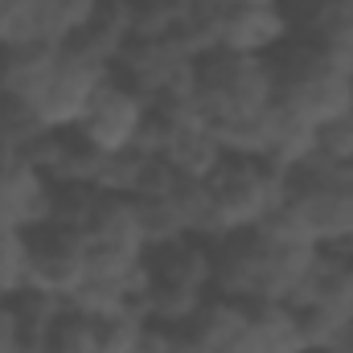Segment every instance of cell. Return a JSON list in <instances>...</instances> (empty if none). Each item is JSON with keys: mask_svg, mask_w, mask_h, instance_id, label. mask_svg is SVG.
Returning a JSON list of instances; mask_svg holds the SVG:
<instances>
[{"mask_svg": "<svg viewBox=\"0 0 353 353\" xmlns=\"http://www.w3.org/2000/svg\"><path fill=\"white\" fill-rule=\"evenodd\" d=\"M267 66L275 79V103L316 132L353 107V70L304 37L279 41L267 54Z\"/></svg>", "mask_w": 353, "mask_h": 353, "instance_id": "cell-1", "label": "cell"}, {"mask_svg": "<svg viewBox=\"0 0 353 353\" xmlns=\"http://www.w3.org/2000/svg\"><path fill=\"white\" fill-rule=\"evenodd\" d=\"M193 99L210 123L255 115L275 103V79L259 54H234V50H210L193 62Z\"/></svg>", "mask_w": 353, "mask_h": 353, "instance_id": "cell-2", "label": "cell"}, {"mask_svg": "<svg viewBox=\"0 0 353 353\" xmlns=\"http://www.w3.org/2000/svg\"><path fill=\"white\" fill-rule=\"evenodd\" d=\"M222 234L226 230H251L288 197V169L267 157H234L226 152L222 165L205 176Z\"/></svg>", "mask_w": 353, "mask_h": 353, "instance_id": "cell-3", "label": "cell"}, {"mask_svg": "<svg viewBox=\"0 0 353 353\" xmlns=\"http://www.w3.org/2000/svg\"><path fill=\"white\" fill-rule=\"evenodd\" d=\"M144 111H148L144 94H136L128 83H119L115 74H107L74 128L87 136L99 152H123V148H140Z\"/></svg>", "mask_w": 353, "mask_h": 353, "instance_id": "cell-4", "label": "cell"}, {"mask_svg": "<svg viewBox=\"0 0 353 353\" xmlns=\"http://www.w3.org/2000/svg\"><path fill=\"white\" fill-rule=\"evenodd\" d=\"M263 271H267V239L259 226L251 230H226L210 243V292L255 304L263 300Z\"/></svg>", "mask_w": 353, "mask_h": 353, "instance_id": "cell-5", "label": "cell"}, {"mask_svg": "<svg viewBox=\"0 0 353 353\" xmlns=\"http://www.w3.org/2000/svg\"><path fill=\"white\" fill-rule=\"evenodd\" d=\"M107 74L111 70L103 62L87 58L74 46H62L58 50V62H54V70L46 79V87L37 94V103H33L37 115L46 119V128H74L83 119L87 103L94 99V90L103 87Z\"/></svg>", "mask_w": 353, "mask_h": 353, "instance_id": "cell-6", "label": "cell"}, {"mask_svg": "<svg viewBox=\"0 0 353 353\" xmlns=\"http://www.w3.org/2000/svg\"><path fill=\"white\" fill-rule=\"evenodd\" d=\"M25 251H29V288H46L54 296H70L87 279V243L83 234L37 222L25 230Z\"/></svg>", "mask_w": 353, "mask_h": 353, "instance_id": "cell-7", "label": "cell"}, {"mask_svg": "<svg viewBox=\"0 0 353 353\" xmlns=\"http://www.w3.org/2000/svg\"><path fill=\"white\" fill-rule=\"evenodd\" d=\"M111 74L119 83H128L136 94L157 99V94H173V90L193 87V58L181 54L173 41H140V37H132L128 50L119 54V62L111 66Z\"/></svg>", "mask_w": 353, "mask_h": 353, "instance_id": "cell-8", "label": "cell"}, {"mask_svg": "<svg viewBox=\"0 0 353 353\" xmlns=\"http://www.w3.org/2000/svg\"><path fill=\"white\" fill-rule=\"evenodd\" d=\"M288 37L292 29L279 0H218V50L267 58Z\"/></svg>", "mask_w": 353, "mask_h": 353, "instance_id": "cell-9", "label": "cell"}, {"mask_svg": "<svg viewBox=\"0 0 353 353\" xmlns=\"http://www.w3.org/2000/svg\"><path fill=\"white\" fill-rule=\"evenodd\" d=\"M193 353H259L251 337V312L239 300L205 296V304L193 312V321L181 329Z\"/></svg>", "mask_w": 353, "mask_h": 353, "instance_id": "cell-10", "label": "cell"}, {"mask_svg": "<svg viewBox=\"0 0 353 353\" xmlns=\"http://www.w3.org/2000/svg\"><path fill=\"white\" fill-rule=\"evenodd\" d=\"M50 176L29 161H0V226L29 230L50 218Z\"/></svg>", "mask_w": 353, "mask_h": 353, "instance_id": "cell-11", "label": "cell"}, {"mask_svg": "<svg viewBox=\"0 0 353 353\" xmlns=\"http://www.w3.org/2000/svg\"><path fill=\"white\" fill-rule=\"evenodd\" d=\"M292 308H308V304H321V308H333V312H345L353 316V259L333 251V247H321L312 267L304 271V279L296 283Z\"/></svg>", "mask_w": 353, "mask_h": 353, "instance_id": "cell-12", "label": "cell"}, {"mask_svg": "<svg viewBox=\"0 0 353 353\" xmlns=\"http://www.w3.org/2000/svg\"><path fill=\"white\" fill-rule=\"evenodd\" d=\"M103 157L79 128H50L46 140L33 152V169L50 176V181H87L94 185V176L103 169Z\"/></svg>", "mask_w": 353, "mask_h": 353, "instance_id": "cell-13", "label": "cell"}, {"mask_svg": "<svg viewBox=\"0 0 353 353\" xmlns=\"http://www.w3.org/2000/svg\"><path fill=\"white\" fill-rule=\"evenodd\" d=\"M132 41V0H99L90 21L66 41L74 50H83L87 58L103 62L107 70L119 62V54Z\"/></svg>", "mask_w": 353, "mask_h": 353, "instance_id": "cell-14", "label": "cell"}, {"mask_svg": "<svg viewBox=\"0 0 353 353\" xmlns=\"http://www.w3.org/2000/svg\"><path fill=\"white\" fill-rule=\"evenodd\" d=\"M144 267H148L152 279L210 292V243H205V239L181 234L173 243L148 247V251H144Z\"/></svg>", "mask_w": 353, "mask_h": 353, "instance_id": "cell-15", "label": "cell"}, {"mask_svg": "<svg viewBox=\"0 0 353 353\" xmlns=\"http://www.w3.org/2000/svg\"><path fill=\"white\" fill-rule=\"evenodd\" d=\"M210 123L193 99V90H173V94H157L148 99V111H144V136H140V148L144 152H165L176 136L193 132Z\"/></svg>", "mask_w": 353, "mask_h": 353, "instance_id": "cell-16", "label": "cell"}, {"mask_svg": "<svg viewBox=\"0 0 353 353\" xmlns=\"http://www.w3.org/2000/svg\"><path fill=\"white\" fill-rule=\"evenodd\" d=\"M62 46H0V94L37 103Z\"/></svg>", "mask_w": 353, "mask_h": 353, "instance_id": "cell-17", "label": "cell"}, {"mask_svg": "<svg viewBox=\"0 0 353 353\" xmlns=\"http://www.w3.org/2000/svg\"><path fill=\"white\" fill-rule=\"evenodd\" d=\"M8 308H12L21 345L29 353L41 350V345L50 341V333L58 329V321L70 312L66 296H54V292H46V288H21V292L8 300Z\"/></svg>", "mask_w": 353, "mask_h": 353, "instance_id": "cell-18", "label": "cell"}, {"mask_svg": "<svg viewBox=\"0 0 353 353\" xmlns=\"http://www.w3.org/2000/svg\"><path fill=\"white\" fill-rule=\"evenodd\" d=\"M46 132L50 128L33 103L0 94V161H29L33 165V152L46 140Z\"/></svg>", "mask_w": 353, "mask_h": 353, "instance_id": "cell-19", "label": "cell"}, {"mask_svg": "<svg viewBox=\"0 0 353 353\" xmlns=\"http://www.w3.org/2000/svg\"><path fill=\"white\" fill-rule=\"evenodd\" d=\"M210 292H197V288H181V283H165V279H152L148 275V288L132 300L140 308L144 321L152 325H165V329H185L193 321V312L205 304Z\"/></svg>", "mask_w": 353, "mask_h": 353, "instance_id": "cell-20", "label": "cell"}, {"mask_svg": "<svg viewBox=\"0 0 353 353\" xmlns=\"http://www.w3.org/2000/svg\"><path fill=\"white\" fill-rule=\"evenodd\" d=\"M247 312H251V337L259 353H304L300 321L288 300H255L247 304Z\"/></svg>", "mask_w": 353, "mask_h": 353, "instance_id": "cell-21", "label": "cell"}, {"mask_svg": "<svg viewBox=\"0 0 353 353\" xmlns=\"http://www.w3.org/2000/svg\"><path fill=\"white\" fill-rule=\"evenodd\" d=\"M161 157H165V161H169L181 176H210L218 165H222L226 148H222L218 132H214L210 123H201V128H193V132L176 136V140L165 148V152H161Z\"/></svg>", "mask_w": 353, "mask_h": 353, "instance_id": "cell-22", "label": "cell"}, {"mask_svg": "<svg viewBox=\"0 0 353 353\" xmlns=\"http://www.w3.org/2000/svg\"><path fill=\"white\" fill-rule=\"evenodd\" d=\"M99 201H103V189L99 185H87V181H54L50 185V218L46 222L66 226L74 234H87Z\"/></svg>", "mask_w": 353, "mask_h": 353, "instance_id": "cell-23", "label": "cell"}, {"mask_svg": "<svg viewBox=\"0 0 353 353\" xmlns=\"http://www.w3.org/2000/svg\"><path fill=\"white\" fill-rule=\"evenodd\" d=\"M144 316L136 304H119L103 316H90V333H94V350L99 353H136L144 337Z\"/></svg>", "mask_w": 353, "mask_h": 353, "instance_id": "cell-24", "label": "cell"}, {"mask_svg": "<svg viewBox=\"0 0 353 353\" xmlns=\"http://www.w3.org/2000/svg\"><path fill=\"white\" fill-rule=\"evenodd\" d=\"M132 201V214H136V230H140V243L144 251L148 247H161V243H173L185 234V222L176 214L173 197H128Z\"/></svg>", "mask_w": 353, "mask_h": 353, "instance_id": "cell-25", "label": "cell"}, {"mask_svg": "<svg viewBox=\"0 0 353 353\" xmlns=\"http://www.w3.org/2000/svg\"><path fill=\"white\" fill-rule=\"evenodd\" d=\"M189 0H132V37L169 41Z\"/></svg>", "mask_w": 353, "mask_h": 353, "instance_id": "cell-26", "label": "cell"}, {"mask_svg": "<svg viewBox=\"0 0 353 353\" xmlns=\"http://www.w3.org/2000/svg\"><path fill=\"white\" fill-rule=\"evenodd\" d=\"M21 288H29V251H25V230L0 226V300H12Z\"/></svg>", "mask_w": 353, "mask_h": 353, "instance_id": "cell-27", "label": "cell"}, {"mask_svg": "<svg viewBox=\"0 0 353 353\" xmlns=\"http://www.w3.org/2000/svg\"><path fill=\"white\" fill-rule=\"evenodd\" d=\"M296 321H300L304 350H333L350 316L345 312H333V308H321V304H308V308H296Z\"/></svg>", "mask_w": 353, "mask_h": 353, "instance_id": "cell-28", "label": "cell"}, {"mask_svg": "<svg viewBox=\"0 0 353 353\" xmlns=\"http://www.w3.org/2000/svg\"><path fill=\"white\" fill-rule=\"evenodd\" d=\"M94 4L99 0H46V33H50V46H66L90 21Z\"/></svg>", "mask_w": 353, "mask_h": 353, "instance_id": "cell-29", "label": "cell"}, {"mask_svg": "<svg viewBox=\"0 0 353 353\" xmlns=\"http://www.w3.org/2000/svg\"><path fill=\"white\" fill-rule=\"evenodd\" d=\"M37 353H99L94 350V333H90V321L79 312H66L58 321V329L50 333V341Z\"/></svg>", "mask_w": 353, "mask_h": 353, "instance_id": "cell-30", "label": "cell"}, {"mask_svg": "<svg viewBox=\"0 0 353 353\" xmlns=\"http://www.w3.org/2000/svg\"><path fill=\"white\" fill-rule=\"evenodd\" d=\"M176 181H181V173H176V169L165 161V157H161V152H144L132 197H169V193L176 189Z\"/></svg>", "mask_w": 353, "mask_h": 353, "instance_id": "cell-31", "label": "cell"}, {"mask_svg": "<svg viewBox=\"0 0 353 353\" xmlns=\"http://www.w3.org/2000/svg\"><path fill=\"white\" fill-rule=\"evenodd\" d=\"M337 353H353V316L345 321V329H341V337H337V345H333Z\"/></svg>", "mask_w": 353, "mask_h": 353, "instance_id": "cell-32", "label": "cell"}, {"mask_svg": "<svg viewBox=\"0 0 353 353\" xmlns=\"http://www.w3.org/2000/svg\"><path fill=\"white\" fill-rule=\"evenodd\" d=\"M37 0H0V17L4 12H21V8H33Z\"/></svg>", "mask_w": 353, "mask_h": 353, "instance_id": "cell-33", "label": "cell"}, {"mask_svg": "<svg viewBox=\"0 0 353 353\" xmlns=\"http://www.w3.org/2000/svg\"><path fill=\"white\" fill-rule=\"evenodd\" d=\"M304 353H337V350H304Z\"/></svg>", "mask_w": 353, "mask_h": 353, "instance_id": "cell-34", "label": "cell"}]
</instances>
